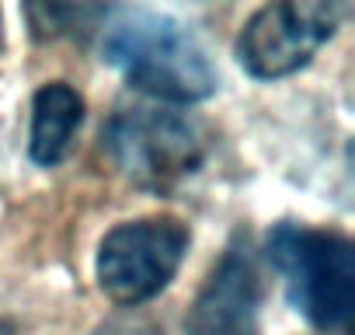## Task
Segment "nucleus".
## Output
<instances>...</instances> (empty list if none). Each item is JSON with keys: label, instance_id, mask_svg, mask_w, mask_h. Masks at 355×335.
<instances>
[{"label": "nucleus", "instance_id": "nucleus-5", "mask_svg": "<svg viewBox=\"0 0 355 335\" xmlns=\"http://www.w3.org/2000/svg\"><path fill=\"white\" fill-rule=\"evenodd\" d=\"M338 15L341 11L334 4H324V0L265 4L241 28L237 60L258 81H275V77L296 74L334 35Z\"/></svg>", "mask_w": 355, "mask_h": 335}, {"label": "nucleus", "instance_id": "nucleus-1", "mask_svg": "<svg viewBox=\"0 0 355 335\" xmlns=\"http://www.w3.org/2000/svg\"><path fill=\"white\" fill-rule=\"evenodd\" d=\"M101 60L157 101L192 105L216 91V67L202 42L160 11H115L101 32Z\"/></svg>", "mask_w": 355, "mask_h": 335}, {"label": "nucleus", "instance_id": "nucleus-9", "mask_svg": "<svg viewBox=\"0 0 355 335\" xmlns=\"http://www.w3.org/2000/svg\"><path fill=\"white\" fill-rule=\"evenodd\" d=\"M0 42H4V28H0Z\"/></svg>", "mask_w": 355, "mask_h": 335}, {"label": "nucleus", "instance_id": "nucleus-2", "mask_svg": "<svg viewBox=\"0 0 355 335\" xmlns=\"http://www.w3.org/2000/svg\"><path fill=\"white\" fill-rule=\"evenodd\" d=\"M101 143L119 172L146 193H174L206 161V129L167 105H122Z\"/></svg>", "mask_w": 355, "mask_h": 335}, {"label": "nucleus", "instance_id": "nucleus-7", "mask_svg": "<svg viewBox=\"0 0 355 335\" xmlns=\"http://www.w3.org/2000/svg\"><path fill=\"white\" fill-rule=\"evenodd\" d=\"M80 122H84V98L67 81L42 84L32 98V133H28L32 161L42 168L60 164L67 157Z\"/></svg>", "mask_w": 355, "mask_h": 335}, {"label": "nucleus", "instance_id": "nucleus-3", "mask_svg": "<svg viewBox=\"0 0 355 335\" xmlns=\"http://www.w3.org/2000/svg\"><path fill=\"white\" fill-rule=\"evenodd\" d=\"M265 255L282 276L293 307L313 328L338 332L348 325L355 304V252L345 234L286 220L268 234Z\"/></svg>", "mask_w": 355, "mask_h": 335}, {"label": "nucleus", "instance_id": "nucleus-8", "mask_svg": "<svg viewBox=\"0 0 355 335\" xmlns=\"http://www.w3.org/2000/svg\"><path fill=\"white\" fill-rule=\"evenodd\" d=\"M94 335H164V328L143 314H122V318L105 321Z\"/></svg>", "mask_w": 355, "mask_h": 335}, {"label": "nucleus", "instance_id": "nucleus-4", "mask_svg": "<svg viewBox=\"0 0 355 335\" xmlns=\"http://www.w3.org/2000/svg\"><path fill=\"white\" fill-rule=\"evenodd\" d=\"M189 227L178 217H139L115 224L98 245V286L122 307L157 297L189 252Z\"/></svg>", "mask_w": 355, "mask_h": 335}, {"label": "nucleus", "instance_id": "nucleus-6", "mask_svg": "<svg viewBox=\"0 0 355 335\" xmlns=\"http://www.w3.org/2000/svg\"><path fill=\"white\" fill-rule=\"evenodd\" d=\"M261 269L248 238H234L189 307L185 335H258Z\"/></svg>", "mask_w": 355, "mask_h": 335}]
</instances>
